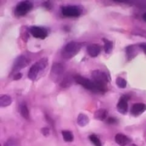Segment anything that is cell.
<instances>
[{"label": "cell", "instance_id": "3", "mask_svg": "<svg viewBox=\"0 0 146 146\" xmlns=\"http://www.w3.org/2000/svg\"><path fill=\"white\" fill-rule=\"evenodd\" d=\"M80 44L75 41L68 43L62 50V56L65 59H69L74 56L80 50Z\"/></svg>", "mask_w": 146, "mask_h": 146}, {"label": "cell", "instance_id": "30", "mask_svg": "<svg viewBox=\"0 0 146 146\" xmlns=\"http://www.w3.org/2000/svg\"><path fill=\"white\" fill-rule=\"evenodd\" d=\"M129 146H137V145H130Z\"/></svg>", "mask_w": 146, "mask_h": 146}, {"label": "cell", "instance_id": "1", "mask_svg": "<svg viewBox=\"0 0 146 146\" xmlns=\"http://www.w3.org/2000/svg\"><path fill=\"white\" fill-rule=\"evenodd\" d=\"M74 81L76 83H78L79 85L84 86L85 88H86L87 90L90 91H93V92H104V91H106V86L98 84L95 81H92L86 78H84L79 74L74 76Z\"/></svg>", "mask_w": 146, "mask_h": 146}, {"label": "cell", "instance_id": "18", "mask_svg": "<svg viewBox=\"0 0 146 146\" xmlns=\"http://www.w3.org/2000/svg\"><path fill=\"white\" fill-rule=\"evenodd\" d=\"M74 80V78H72L70 75H68V76H66L65 78H63V80H62L61 86H62V87H63V88L69 87V86L73 84Z\"/></svg>", "mask_w": 146, "mask_h": 146}, {"label": "cell", "instance_id": "10", "mask_svg": "<svg viewBox=\"0 0 146 146\" xmlns=\"http://www.w3.org/2000/svg\"><path fill=\"white\" fill-rule=\"evenodd\" d=\"M128 98H129L127 96H122L121 98V99L119 100L118 104H117V110L121 114H126L127 112V110H128V104H127Z\"/></svg>", "mask_w": 146, "mask_h": 146}, {"label": "cell", "instance_id": "17", "mask_svg": "<svg viewBox=\"0 0 146 146\" xmlns=\"http://www.w3.org/2000/svg\"><path fill=\"white\" fill-rule=\"evenodd\" d=\"M12 103V99L8 95H2L0 97V106L1 107H7L9 106Z\"/></svg>", "mask_w": 146, "mask_h": 146}, {"label": "cell", "instance_id": "9", "mask_svg": "<svg viewBox=\"0 0 146 146\" xmlns=\"http://www.w3.org/2000/svg\"><path fill=\"white\" fill-rule=\"evenodd\" d=\"M28 64L27 59L24 56H19L14 62L13 71H18L24 68Z\"/></svg>", "mask_w": 146, "mask_h": 146}, {"label": "cell", "instance_id": "11", "mask_svg": "<svg viewBox=\"0 0 146 146\" xmlns=\"http://www.w3.org/2000/svg\"><path fill=\"white\" fill-rule=\"evenodd\" d=\"M102 51V47L98 44H92L87 47V52L90 56L96 57L98 56Z\"/></svg>", "mask_w": 146, "mask_h": 146}, {"label": "cell", "instance_id": "21", "mask_svg": "<svg viewBox=\"0 0 146 146\" xmlns=\"http://www.w3.org/2000/svg\"><path fill=\"white\" fill-rule=\"evenodd\" d=\"M104 40V50H105V52L106 53H110L111 51H112V49H113V43L111 42V41H110V40H108V39H106V38H104L103 39Z\"/></svg>", "mask_w": 146, "mask_h": 146}, {"label": "cell", "instance_id": "16", "mask_svg": "<svg viewBox=\"0 0 146 146\" xmlns=\"http://www.w3.org/2000/svg\"><path fill=\"white\" fill-rule=\"evenodd\" d=\"M77 123L80 127H85L89 123V118L85 114H80L77 119Z\"/></svg>", "mask_w": 146, "mask_h": 146}, {"label": "cell", "instance_id": "6", "mask_svg": "<svg viewBox=\"0 0 146 146\" xmlns=\"http://www.w3.org/2000/svg\"><path fill=\"white\" fill-rule=\"evenodd\" d=\"M62 13L64 16H67V17H77L80 15L81 10L77 6L68 5L62 9Z\"/></svg>", "mask_w": 146, "mask_h": 146}, {"label": "cell", "instance_id": "8", "mask_svg": "<svg viewBox=\"0 0 146 146\" xmlns=\"http://www.w3.org/2000/svg\"><path fill=\"white\" fill-rule=\"evenodd\" d=\"M30 33L34 37V38H41V39H44L47 37L48 35V33H47V30L44 27H32L30 28Z\"/></svg>", "mask_w": 146, "mask_h": 146}, {"label": "cell", "instance_id": "25", "mask_svg": "<svg viewBox=\"0 0 146 146\" xmlns=\"http://www.w3.org/2000/svg\"><path fill=\"white\" fill-rule=\"evenodd\" d=\"M4 146H18V142L14 138H10L9 139L5 144H4Z\"/></svg>", "mask_w": 146, "mask_h": 146}, {"label": "cell", "instance_id": "23", "mask_svg": "<svg viewBox=\"0 0 146 146\" xmlns=\"http://www.w3.org/2000/svg\"><path fill=\"white\" fill-rule=\"evenodd\" d=\"M116 85L120 88H125L127 86V81H126L125 79H123L121 77H118L116 79Z\"/></svg>", "mask_w": 146, "mask_h": 146}, {"label": "cell", "instance_id": "5", "mask_svg": "<svg viewBox=\"0 0 146 146\" xmlns=\"http://www.w3.org/2000/svg\"><path fill=\"white\" fill-rule=\"evenodd\" d=\"M33 8V3L29 1H23V2H21L20 3L17 4L16 8H15V13L16 15H19V16H22V15H25L27 12H29Z\"/></svg>", "mask_w": 146, "mask_h": 146}, {"label": "cell", "instance_id": "26", "mask_svg": "<svg viewBox=\"0 0 146 146\" xmlns=\"http://www.w3.org/2000/svg\"><path fill=\"white\" fill-rule=\"evenodd\" d=\"M41 132H42V133H43L44 136H47V135L49 134V133H50L48 127H44V128H42V129H41Z\"/></svg>", "mask_w": 146, "mask_h": 146}, {"label": "cell", "instance_id": "15", "mask_svg": "<svg viewBox=\"0 0 146 146\" xmlns=\"http://www.w3.org/2000/svg\"><path fill=\"white\" fill-rule=\"evenodd\" d=\"M107 116H108V112L106 110H104V109L97 110L94 114L95 119L99 120V121H104L107 118Z\"/></svg>", "mask_w": 146, "mask_h": 146}, {"label": "cell", "instance_id": "28", "mask_svg": "<svg viewBox=\"0 0 146 146\" xmlns=\"http://www.w3.org/2000/svg\"><path fill=\"white\" fill-rule=\"evenodd\" d=\"M21 76H22V74L19 73V74H15V75L14 76V80H19V79L21 78Z\"/></svg>", "mask_w": 146, "mask_h": 146}, {"label": "cell", "instance_id": "20", "mask_svg": "<svg viewBox=\"0 0 146 146\" xmlns=\"http://www.w3.org/2000/svg\"><path fill=\"white\" fill-rule=\"evenodd\" d=\"M62 138H63L64 141L72 142L74 140V135H73V133L71 132H69V131H62Z\"/></svg>", "mask_w": 146, "mask_h": 146}, {"label": "cell", "instance_id": "2", "mask_svg": "<svg viewBox=\"0 0 146 146\" xmlns=\"http://www.w3.org/2000/svg\"><path fill=\"white\" fill-rule=\"evenodd\" d=\"M48 64V59L47 58H42L38 62H37L35 64H33L29 72H28V78L32 80H34L37 79L38 75L39 74L40 72L44 71V68L47 67Z\"/></svg>", "mask_w": 146, "mask_h": 146}, {"label": "cell", "instance_id": "14", "mask_svg": "<svg viewBox=\"0 0 146 146\" xmlns=\"http://www.w3.org/2000/svg\"><path fill=\"white\" fill-rule=\"evenodd\" d=\"M127 58L128 60H131L133 59V57H135L138 54V51H137V48L135 45H130L128 47H127Z\"/></svg>", "mask_w": 146, "mask_h": 146}, {"label": "cell", "instance_id": "13", "mask_svg": "<svg viewBox=\"0 0 146 146\" xmlns=\"http://www.w3.org/2000/svg\"><path fill=\"white\" fill-rule=\"evenodd\" d=\"M115 140L116 144H118L120 146H126L127 145L131 143V139L129 138H127L126 135L121 134V133L116 134L115 137Z\"/></svg>", "mask_w": 146, "mask_h": 146}, {"label": "cell", "instance_id": "22", "mask_svg": "<svg viewBox=\"0 0 146 146\" xmlns=\"http://www.w3.org/2000/svg\"><path fill=\"white\" fill-rule=\"evenodd\" d=\"M89 139H90V140H91V142L95 146H102V143H101V141H100V139L96 136V135H91L90 137H89Z\"/></svg>", "mask_w": 146, "mask_h": 146}, {"label": "cell", "instance_id": "7", "mask_svg": "<svg viewBox=\"0 0 146 146\" xmlns=\"http://www.w3.org/2000/svg\"><path fill=\"white\" fill-rule=\"evenodd\" d=\"M92 78H93L94 81L96 83H98V84H100V85H103V86H106V84L109 82L108 75L103 71L94 70V71H92Z\"/></svg>", "mask_w": 146, "mask_h": 146}, {"label": "cell", "instance_id": "29", "mask_svg": "<svg viewBox=\"0 0 146 146\" xmlns=\"http://www.w3.org/2000/svg\"><path fill=\"white\" fill-rule=\"evenodd\" d=\"M143 19H144V21L146 22V12L144 14V15H143Z\"/></svg>", "mask_w": 146, "mask_h": 146}, {"label": "cell", "instance_id": "24", "mask_svg": "<svg viewBox=\"0 0 146 146\" xmlns=\"http://www.w3.org/2000/svg\"><path fill=\"white\" fill-rule=\"evenodd\" d=\"M132 33H133V34H134V35H139V36H141V37L146 38V31L143 30V29L135 28L134 30H133Z\"/></svg>", "mask_w": 146, "mask_h": 146}, {"label": "cell", "instance_id": "4", "mask_svg": "<svg viewBox=\"0 0 146 146\" xmlns=\"http://www.w3.org/2000/svg\"><path fill=\"white\" fill-rule=\"evenodd\" d=\"M64 73V67L62 63L56 62L52 65L50 70V79L54 82H60L62 80V75Z\"/></svg>", "mask_w": 146, "mask_h": 146}, {"label": "cell", "instance_id": "19", "mask_svg": "<svg viewBox=\"0 0 146 146\" xmlns=\"http://www.w3.org/2000/svg\"><path fill=\"white\" fill-rule=\"evenodd\" d=\"M20 112H21V115L23 118L28 120L29 119V110H28V108L27 106L25 104H22L21 105V108H20Z\"/></svg>", "mask_w": 146, "mask_h": 146}, {"label": "cell", "instance_id": "12", "mask_svg": "<svg viewBox=\"0 0 146 146\" xmlns=\"http://www.w3.org/2000/svg\"><path fill=\"white\" fill-rule=\"evenodd\" d=\"M146 110V105L144 104H135L133 105L132 109H131V114L133 115L138 116L139 115H141L142 113H144Z\"/></svg>", "mask_w": 146, "mask_h": 146}, {"label": "cell", "instance_id": "27", "mask_svg": "<svg viewBox=\"0 0 146 146\" xmlns=\"http://www.w3.org/2000/svg\"><path fill=\"white\" fill-rule=\"evenodd\" d=\"M116 122V120L115 118H112V117H110V119L108 120V123H110V124H113V123H115Z\"/></svg>", "mask_w": 146, "mask_h": 146}]
</instances>
